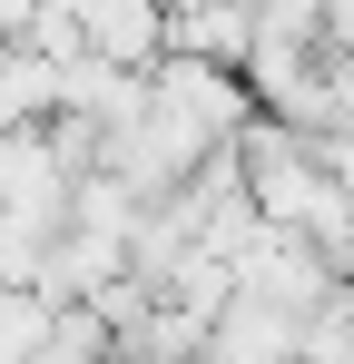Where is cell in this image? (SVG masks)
<instances>
[{"mask_svg": "<svg viewBox=\"0 0 354 364\" xmlns=\"http://www.w3.org/2000/svg\"><path fill=\"white\" fill-rule=\"evenodd\" d=\"M59 119V60H40L30 40H0V128Z\"/></svg>", "mask_w": 354, "mask_h": 364, "instance_id": "cell-4", "label": "cell"}, {"mask_svg": "<svg viewBox=\"0 0 354 364\" xmlns=\"http://www.w3.org/2000/svg\"><path fill=\"white\" fill-rule=\"evenodd\" d=\"M197 364H295V315L266 305V296H227L217 315H207Z\"/></svg>", "mask_w": 354, "mask_h": 364, "instance_id": "cell-1", "label": "cell"}, {"mask_svg": "<svg viewBox=\"0 0 354 364\" xmlns=\"http://www.w3.org/2000/svg\"><path fill=\"white\" fill-rule=\"evenodd\" d=\"M246 40H256V10H246V0H177L168 10V50H187V60L236 69Z\"/></svg>", "mask_w": 354, "mask_h": 364, "instance_id": "cell-3", "label": "cell"}, {"mask_svg": "<svg viewBox=\"0 0 354 364\" xmlns=\"http://www.w3.org/2000/svg\"><path fill=\"white\" fill-rule=\"evenodd\" d=\"M79 50L118 69H148L168 50V0H79Z\"/></svg>", "mask_w": 354, "mask_h": 364, "instance_id": "cell-2", "label": "cell"}, {"mask_svg": "<svg viewBox=\"0 0 354 364\" xmlns=\"http://www.w3.org/2000/svg\"><path fill=\"white\" fill-rule=\"evenodd\" d=\"M345 60H354V50H345Z\"/></svg>", "mask_w": 354, "mask_h": 364, "instance_id": "cell-6", "label": "cell"}, {"mask_svg": "<svg viewBox=\"0 0 354 364\" xmlns=\"http://www.w3.org/2000/svg\"><path fill=\"white\" fill-rule=\"evenodd\" d=\"M335 197H345V237H335V266H345V276H354V158H345V168H335Z\"/></svg>", "mask_w": 354, "mask_h": 364, "instance_id": "cell-5", "label": "cell"}]
</instances>
